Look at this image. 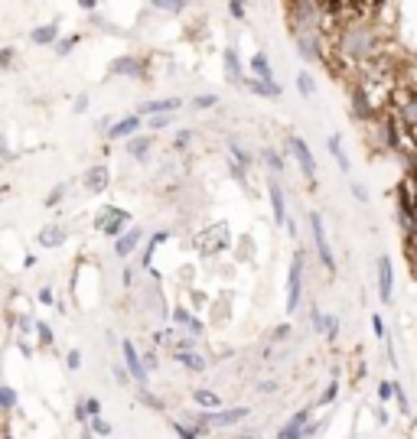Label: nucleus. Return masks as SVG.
Masks as SVG:
<instances>
[{
    "label": "nucleus",
    "mask_w": 417,
    "mask_h": 439,
    "mask_svg": "<svg viewBox=\"0 0 417 439\" xmlns=\"http://www.w3.org/2000/svg\"><path fill=\"white\" fill-rule=\"evenodd\" d=\"M267 192H271V208H274V224L277 228H284L290 218H287V202H284V189H281V182L277 179H271L267 182Z\"/></svg>",
    "instance_id": "nucleus-9"
},
{
    "label": "nucleus",
    "mask_w": 417,
    "mask_h": 439,
    "mask_svg": "<svg viewBox=\"0 0 417 439\" xmlns=\"http://www.w3.org/2000/svg\"><path fill=\"white\" fill-rule=\"evenodd\" d=\"M173 319H176L180 326H186V329H190L192 336H202V322H199V319H192V316H190V312H186L183 306L176 309V312H173Z\"/></svg>",
    "instance_id": "nucleus-21"
},
{
    "label": "nucleus",
    "mask_w": 417,
    "mask_h": 439,
    "mask_svg": "<svg viewBox=\"0 0 417 439\" xmlns=\"http://www.w3.org/2000/svg\"><path fill=\"white\" fill-rule=\"evenodd\" d=\"M108 179H111L108 166H104V163H98V166H92L85 173V189H88V192H101V189L108 186Z\"/></svg>",
    "instance_id": "nucleus-12"
},
{
    "label": "nucleus",
    "mask_w": 417,
    "mask_h": 439,
    "mask_svg": "<svg viewBox=\"0 0 417 439\" xmlns=\"http://www.w3.org/2000/svg\"><path fill=\"white\" fill-rule=\"evenodd\" d=\"M245 85L255 94H264V98H277V94H281V85H264V82H257V78H248Z\"/></svg>",
    "instance_id": "nucleus-22"
},
{
    "label": "nucleus",
    "mask_w": 417,
    "mask_h": 439,
    "mask_svg": "<svg viewBox=\"0 0 417 439\" xmlns=\"http://www.w3.org/2000/svg\"><path fill=\"white\" fill-rule=\"evenodd\" d=\"M310 231H313V247H316V257L326 271H336V254L330 247V238H326V228H323V215L320 212H310Z\"/></svg>",
    "instance_id": "nucleus-1"
},
{
    "label": "nucleus",
    "mask_w": 417,
    "mask_h": 439,
    "mask_svg": "<svg viewBox=\"0 0 417 439\" xmlns=\"http://www.w3.org/2000/svg\"><path fill=\"white\" fill-rule=\"evenodd\" d=\"M310 413H313V410L294 413V417H290V420L281 426L277 439H304V436H310Z\"/></svg>",
    "instance_id": "nucleus-7"
},
{
    "label": "nucleus",
    "mask_w": 417,
    "mask_h": 439,
    "mask_svg": "<svg viewBox=\"0 0 417 439\" xmlns=\"http://www.w3.org/2000/svg\"><path fill=\"white\" fill-rule=\"evenodd\" d=\"M251 72L257 75V82L277 85V82H274V69H271V59H267V52H255V59H251Z\"/></svg>",
    "instance_id": "nucleus-11"
},
{
    "label": "nucleus",
    "mask_w": 417,
    "mask_h": 439,
    "mask_svg": "<svg viewBox=\"0 0 417 439\" xmlns=\"http://www.w3.org/2000/svg\"><path fill=\"white\" fill-rule=\"evenodd\" d=\"M192 397H196V403H199V407H208V410H212V407H218V397L212 391H192Z\"/></svg>",
    "instance_id": "nucleus-26"
},
{
    "label": "nucleus",
    "mask_w": 417,
    "mask_h": 439,
    "mask_svg": "<svg viewBox=\"0 0 417 439\" xmlns=\"http://www.w3.org/2000/svg\"><path fill=\"white\" fill-rule=\"evenodd\" d=\"M62 196H66V186H56V189H52V192H49L46 206H49V208H52V206H59V202H62Z\"/></svg>",
    "instance_id": "nucleus-35"
},
{
    "label": "nucleus",
    "mask_w": 417,
    "mask_h": 439,
    "mask_svg": "<svg viewBox=\"0 0 417 439\" xmlns=\"http://www.w3.org/2000/svg\"><path fill=\"white\" fill-rule=\"evenodd\" d=\"M150 137H134L131 143H127V153H134L137 159H147V150H150Z\"/></svg>",
    "instance_id": "nucleus-23"
},
{
    "label": "nucleus",
    "mask_w": 417,
    "mask_h": 439,
    "mask_svg": "<svg viewBox=\"0 0 417 439\" xmlns=\"http://www.w3.org/2000/svg\"><path fill=\"white\" fill-rule=\"evenodd\" d=\"M150 127H153V131H160V127H170V114H157V117H150Z\"/></svg>",
    "instance_id": "nucleus-37"
},
{
    "label": "nucleus",
    "mask_w": 417,
    "mask_h": 439,
    "mask_svg": "<svg viewBox=\"0 0 417 439\" xmlns=\"http://www.w3.org/2000/svg\"><path fill=\"white\" fill-rule=\"evenodd\" d=\"M352 196L359 199V202H365V189H362V186H352Z\"/></svg>",
    "instance_id": "nucleus-48"
},
{
    "label": "nucleus",
    "mask_w": 417,
    "mask_h": 439,
    "mask_svg": "<svg viewBox=\"0 0 417 439\" xmlns=\"http://www.w3.org/2000/svg\"><path fill=\"white\" fill-rule=\"evenodd\" d=\"M141 238H143V231L141 228H131V231H124L118 241H114V251H118V257H127V254L141 244Z\"/></svg>",
    "instance_id": "nucleus-14"
},
{
    "label": "nucleus",
    "mask_w": 417,
    "mask_h": 439,
    "mask_svg": "<svg viewBox=\"0 0 417 439\" xmlns=\"http://www.w3.org/2000/svg\"><path fill=\"white\" fill-rule=\"evenodd\" d=\"M190 141H192V134H190V131H183V134H176V147H180V150H183V147H186V143H190Z\"/></svg>",
    "instance_id": "nucleus-43"
},
{
    "label": "nucleus",
    "mask_w": 417,
    "mask_h": 439,
    "mask_svg": "<svg viewBox=\"0 0 417 439\" xmlns=\"http://www.w3.org/2000/svg\"><path fill=\"white\" fill-rule=\"evenodd\" d=\"M173 430H176V436H180V439H199V436H202V433H196L192 426H183L180 420L173 423Z\"/></svg>",
    "instance_id": "nucleus-28"
},
{
    "label": "nucleus",
    "mask_w": 417,
    "mask_h": 439,
    "mask_svg": "<svg viewBox=\"0 0 417 439\" xmlns=\"http://www.w3.org/2000/svg\"><path fill=\"white\" fill-rule=\"evenodd\" d=\"M143 365H147V371H153V368H157V355H153V352L150 355H143Z\"/></svg>",
    "instance_id": "nucleus-45"
},
{
    "label": "nucleus",
    "mask_w": 417,
    "mask_h": 439,
    "mask_svg": "<svg viewBox=\"0 0 417 439\" xmlns=\"http://www.w3.org/2000/svg\"><path fill=\"white\" fill-rule=\"evenodd\" d=\"M111 75H143V62L134 56H121L111 62Z\"/></svg>",
    "instance_id": "nucleus-15"
},
{
    "label": "nucleus",
    "mask_w": 417,
    "mask_h": 439,
    "mask_svg": "<svg viewBox=\"0 0 417 439\" xmlns=\"http://www.w3.org/2000/svg\"><path fill=\"white\" fill-rule=\"evenodd\" d=\"M297 88H300V94H304V98H313V92H316V85H313V75H310V72H300V75H297Z\"/></svg>",
    "instance_id": "nucleus-25"
},
{
    "label": "nucleus",
    "mask_w": 417,
    "mask_h": 439,
    "mask_svg": "<svg viewBox=\"0 0 417 439\" xmlns=\"http://www.w3.org/2000/svg\"><path fill=\"white\" fill-rule=\"evenodd\" d=\"M3 439H13V436H3Z\"/></svg>",
    "instance_id": "nucleus-51"
},
{
    "label": "nucleus",
    "mask_w": 417,
    "mask_h": 439,
    "mask_svg": "<svg viewBox=\"0 0 417 439\" xmlns=\"http://www.w3.org/2000/svg\"><path fill=\"white\" fill-rule=\"evenodd\" d=\"M131 222V215L124 212V208H111V206H104L101 208V215L95 218V231L108 234V238H118V234L124 231V224Z\"/></svg>",
    "instance_id": "nucleus-3"
},
{
    "label": "nucleus",
    "mask_w": 417,
    "mask_h": 439,
    "mask_svg": "<svg viewBox=\"0 0 417 439\" xmlns=\"http://www.w3.org/2000/svg\"><path fill=\"white\" fill-rule=\"evenodd\" d=\"M336 387H339V384H330V391L323 394V403H330V401H332V397H336Z\"/></svg>",
    "instance_id": "nucleus-47"
},
{
    "label": "nucleus",
    "mask_w": 417,
    "mask_h": 439,
    "mask_svg": "<svg viewBox=\"0 0 417 439\" xmlns=\"http://www.w3.org/2000/svg\"><path fill=\"white\" fill-rule=\"evenodd\" d=\"M62 241H66V231H62V228H43V231H39V244H43V247H59Z\"/></svg>",
    "instance_id": "nucleus-18"
},
{
    "label": "nucleus",
    "mask_w": 417,
    "mask_h": 439,
    "mask_svg": "<svg viewBox=\"0 0 417 439\" xmlns=\"http://www.w3.org/2000/svg\"><path fill=\"white\" fill-rule=\"evenodd\" d=\"M180 98H167V101H147L141 108V114H153V117H157V114H170V111H176V108H180Z\"/></svg>",
    "instance_id": "nucleus-17"
},
{
    "label": "nucleus",
    "mask_w": 417,
    "mask_h": 439,
    "mask_svg": "<svg viewBox=\"0 0 417 439\" xmlns=\"http://www.w3.org/2000/svg\"><path fill=\"white\" fill-rule=\"evenodd\" d=\"M330 153H332V159L339 163V169H342V173H349V169H352V163H349V157H346V150H342L339 137H330Z\"/></svg>",
    "instance_id": "nucleus-20"
},
{
    "label": "nucleus",
    "mask_w": 417,
    "mask_h": 439,
    "mask_svg": "<svg viewBox=\"0 0 417 439\" xmlns=\"http://www.w3.org/2000/svg\"><path fill=\"white\" fill-rule=\"evenodd\" d=\"M78 39H82V36H66L56 46V52H59V56H69V52H72V46H78Z\"/></svg>",
    "instance_id": "nucleus-30"
},
{
    "label": "nucleus",
    "mask_w": 417,
    "mask_h": 439,
    "mask_svg": "<svg viewBox=\"0 0 417 439\" xmlns=\"http://www.w3.org/2000/svg\"><path fill=\"white\" fill-rule=\"evenodd\" d=\"M66 368H69V371H78V368H82V355H78L76 348L66 355Z\"/></svg>",
    "instance_id": "nucleus-33"
},
{
    "label": "nucleus",
    "mask_w": 417,
    "mask_h": 439,
    "mask_svg": "<svg viewBox=\"0 0 417 439\" xmlns=\"http://www.w3.org/2000/svg\"><path fill=\"white\" fill-rule=\"evenodd\" d=\"M248 407H228V410H212V413H202V423L208 426H235V423H241L248 417Z\"/></svg>",
    "instance_id": "nucleus-6"
},
{
    "label": "nucleus",
    "mask_w": 417,
    "mask_h": 439,
    "mask_svg": "<svg viewBox=\"0 0 417 439\" xmlns=\"http://www.w3.org/2000/svg\"><path fill=\"white\" fill-rule=\"evenodd\" d=\"M121 352H124V365H127L131 377L141 384V387H147V365H143V358L137 355V348H134L131 338H124L121 342Z\"/></svg>",
    "instance_id": "nucleus-5"
},
{
    "label": "nucleus",
    "mask_w": 417,
    "mask_h": 439,
    "mask_svg": "<svg viewBox=\"0 0 417 439\" xmlns=\"http://www.w3.org/2000/svg\"><path fill=\"white\" fill-rule=\"evenodd\" d=\"M395 391H398V384H395V381H385V384L379 387V397H381V401H388Z\"/></svg>",
    "instance_id": "nucleus-36"
},
{
    "label": "nucleus",
    "mask_w": 417,
    "mask_h": 439,
    "mask_svg": "<svg viewBox=\"0 0 417 439\" xmlns=\"http://www.w3.org/2000/svg\"><path fill=\"white\" fill-rule=\"evenodd\" d=\"M137 397H141V403L153 407V410H163V401H160V397H153V394H147L143 387H141V394H137Z\"/></svg>",
    "instance_id": "nucleus-31"
},
{
    "label": "nucleus",
    "mask_w": 417,
    "mask_h": 439,
    "mask_svg": "<svg viewBox=\"0 0 417 439\" xmlns=\"http://www.w3.org/2000/svg\"><path fill=\"white\" fill-rule=\"evenodd\" d=\"M391 290H395L391 257H388V254H381V257H379V296H381V303H385V306L391 303Z\"/></svg>",
    "instance_id": "nucleus-8"
},
{
    "label": "nucleus",
    "mask_w": 417,
    "mask_h": 439,
    "mask_svg": "<svg viewBox=\"0 0 417 439\" xmlns=\"http://www.w3.org/2000/svg\"><path fill=\"white\" fill-rule=\"evenodd\" d=\"M36 332H39V342H43V345H52V342H56V336H52V329H49L46 322H36Z\"/></svg>",
    "instance_id": "nucleus-29"
},
{
    "label": "nucleus",
    "mask_w": 417,
    "mask_h": 439,
    "mask_svg": "<svg viewBox=\"0 0 417 439\" xmlns=\"http://www.w3.org/2000/svg\"><path fill=\"white\" fill-rule=\"evenodd\" d=\"M85 407H88V417H92V420H95L98 413H101V403H98L95 397H88V401H85Z\"/></svg>",
    "instance_id": "nucleus-38"
},
{
    "label": "nucleus",
    "mask_w": 417,
    "mask_h": 439,
    "mask_svg": "<svg viewBox=\"0 0 417 439\" xmlns=\"http://www.w3.org/2000/svg\"><path fill=\"white\" fill-rule=\"evenodd\" d=\"M257 391H261V394H274V391H277V384H274V381H264L261 387H257Z\"/></svg>",
    "instance_id": "nucleus-46"
},
{
    "label": "nucleus",
    "mask_w": 417,
    "mask_h": 439,
    "mask_svg": "<svg viewBox=\"0 0 417 439\" xmlns=\"http://www.w3.org/2000/svg\"><path fill=\"white\" fill-rule=\"evenodd\" d=\"M232 153H235V157L232 159H238V166H248V153L241 147H232Z\"/></svg>",
    "instance_id": "nucleus-39"
},
{
    "label": "nucleus",
    "mask_w": 417,
    "mask_h": 439,
    "mask_svg": "<svg viewBox=\"0 0 417 439\" xmlns=\"http://www.w3.org/2000/svg\"><path fill=\"white\" fill-rule=\"evenodd\" d=\"M0 403H3V410H13V407H17V394H13V387H0Z\"/></svg>",
    "instance_id": "nucleus-27"
},
{
    "label": "nucleus",
    "mask_w": 417,
    "mask_h": 439,
    "mask_svg": "<svg viewBox=\"0 0 417 439\" xmlns=\"http://www.w3.org/2000/svg\"><path fill=\"white\" fill-rule=\"evenodd\" d=\"M261 159H264L267 166H271V173H284V159H281V153H277V150H264V153H261Z\"/></svg>",
    "instance_id": "nucleus-24"
},
{
    "label": "nucleus",
    "mask_w": 417,
    "mask_h": 439,
    "mask_svg": "<svg viewBox=\"0 0 417 439\" xmlns=\"http://www.w3.org/2000/svg\"><path fill=\"white\" fill-rule=\"evenodd\" d=\"M372 329H375V336H385V322H381V316H372Z\"/></svg>",
    "instance_id": "nucleus-42"
},
{
    "label": "nucleus",
    "mask_w": 417,
    "mask_h": 439,
    "mask_svg": "<svg viewBox=\"0 0 417 439\" xmlns=\"http://www.w3.org/2000/svg\"><path fill=\"white\" fill-rule=\"evenodd\" d=\"M304 296V254H294L290 273H287V312H294Z\"/></svg>",
    "instance_id": "nucleus-2"
},
{
    "label": "nucleus",
    "mask_w": 417,
    "mask_h": 439,
    "mask_svg": "<svg viewBox=\"0 0 417 439\" xmlns=\"http://www.w3.org/2000/svg\"><path fill=\"white\" fill-rule=\"evenodd\" d=\"M85 108H88V98H85V94H82V98H78V101H76V111H85Z\"/></svg>",
    "instance_id": "nucleus-50"
},
{
    "label": "nucleus",
    "mask_w": 417,
    "mask_h": 439,
    "mask_svg": "<svg viewBox=\"0 0 417 439\" xmlns=\"http://www.w3.org/2000/svg\"><path fill=\"white\" fill-rule=\"evenodd\" d=\"M157 10H167V13H183V3H157Z\"/></svg>",
    "instance_id": "nucleus-40"
},
{
    "label": "nucleus",
    "mask_w": 417,
    "mask_h": 439,
    "mask_svg": "<svg viewBox=\"0 0 417 439\" xmlns=\"http://www.w3.org/2000/svg\"><path fill=\"white\" fill-rule=\"evenodd\" d=\"M141 127V114H131V117H121L118 124L108 127V141H121V137H134Z\"/></svg>",
    "instance_id": "nucleus-10"
},
{
    "label": "nucleus",
    "mask_w": 417,
    "mask_h": 439,
    "mask_svg": "<svg viewBox=\"0 0 417 439\" xmlns=\"http://www.w3.org/2000/svg\"><path fill=\"white\" fill-rule=\"evenodd\" d=\"M92 430H95L98 436H108V433H111V423L101 420V417H95V420H92Z\"/></svg>",
    "instance_id": "nucleus-34"
},
{
    "label": "nucleus",
    "mask_w": 417,
    "mask_h": 439,
    "mask_svg": "<svg viewBox=\"0 0 417 439\" xmlns=\"http://www.w3.org/2000/svg\"><path fill=\"white\" fill-rule=\"evenodd\" d=\"M287 336H290V329H287V326H281V329L274 332V338H277V342H281V338H287Z\"/></svg>",
    "instance_id": "nucleus-49"
},
{
    "label": "nucleus",
    "mask_w": 417,
    "mask_h": 439,
    "mask_svg": "<svg viewBox=\"0 0 417 439\" xmlns=\"http://www.w3.org/2000/svg\"><path fill=\"white\" fill-rule=\"evenodd\" d=\"M215 101H218L215 94H199V98H196V101H192V104H196L199 111H206V108H215Z\"/></svg>",
    "instance_id": "nucleus-32"
},
{
    "label": "nucleus",
    "mask_w": 417,
    "mask_h": 439,
    "mask_svg": "<svg viewBox=\"0 0 417 439\" xmlns=\"http://www.w3.org/2000/svg\"><path fill=\"white\" fill-rule=\"evenodd\" d=\"M228 13H232L235 20H241L245 17V7H241V3H228Z\"/></svg>",
    "instance_id": "nucleus-41"
},
{
    "label": "nucleus",
    "mask_w": 417,
    "mask_h": 439,
    "mask_svg": "<svg viewBox=\"0 0 417 439\" xmlns=\"http://www.w3.org/2000/svg\"><path fill=\"white\" fill-rule=\"evenodd\" d=\"M290 153H294V159L300 163V173H304V179L310 182V186H316V163H313V153H310V147H306V141L304 137H290Z\"/></svg>",
    "instance_id": "nucleus-4"
},
{
    "label": "nucleus",
    "mask_w": 417,
    "mask_h": 439,
    "mask_svg": "<svg viewBox=\"0 0 417 439\" xmlns=\"http://www.w3.org/2000/svg\"><path fill=\"white\" fill-rule=\"evenodd\" d=\"M225 78L232 85H245V72H241V62H238V52L235 49H225Z\"/></svg>",
    "instance_id": "nucleus-13"
},
{
    "label": "nucleus",
    "mask_w": 417,
    "mask_h": 439,
    "mask_svg": "<svg viewBox=\"0 0 417 439\" xmlns=\"http://www.w3.org/2000/svg\"><path fill=\"white\" fill-rule=\"evenodd\" d=\"M180 365L199 374V371H206V368H208V361L202 355H196V352H180Z\"/></svg>",
    "instance_id": "nucleus-19"
},
{
    "label": "nucleus",
    "mask_w": 417,
    "mask_h": 439,
    "mask_svg": "<svg viewBox=\"0 0 417 439\" xmlns=\"http://www.w3.org/2000/svg\"><path fill=\"white\" fill-rule=\"evenodd\" d=\"M56 36H59V27H56V23H46V27H36L33 33H29V39H33L36 46H52V43H56Z\"/></svg>",
    "instance_id": "nucleus-16"
},
{
    "label": "nucleus",
    "mask_w": 417,
    "mask_h": 439,
    "mask_svg": "<svg viewBox=\"0 0 417 439\" xmlns=\"http://www.w3.org/2000/svg\"><path fill=\"white\" fill-rule=\"evenodd\" d=\"M39 303H52V290H49V287H43V290H39Z\"/></svg>",
    "instance_id": "nucleus-44"
}]
</instances>
